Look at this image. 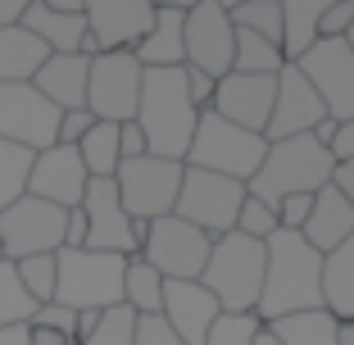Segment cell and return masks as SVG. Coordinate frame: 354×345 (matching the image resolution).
Here are the masks:
<instances>
[{
    "mask_svg": "<svg viewBox=\"0 0 354 345\" xmlns=\"http://www.w3.org/2000/svg\"><path fill=\"white\" fill-rule=\"evenodd\" d=\"M300 236L309 241L318 254H332L345 236H354V209L345 205L341 196H336L332 182H327V187L313 196V205H309V223H304Z\"/></svg>",
    "mask_w": 354,
    "mask_h": 345,
    "instance_id": "cb8c5ba5",
    "label": "cell"
},
{
    "mask_svg": "<svg viewBox=\"0 0 354 345\" xmlns=\"http://www.w3.org/2000/svg\"><path fill=\"white\" fill-rule=\"evenodd\" d=\"M295 68L304 73V82L318 91L327 118L336 127L354 118V50L345 41H318L309 55L295 59Z\"/></svg>",
    "mask_w": 354,
    "mask_h": 345,
    "instance_id": "9a60e30c",
    "label": "cell"
},
{
    "mask_svg": "<svg viewBox=\"0 0 354 345\" xmlns=\"http://www.w3.org/2000/svg\"><path fill=\"white\" fill-rule=\"evenodd\" d=\"M23 291L32 295L37 304H50L55 300V254H32V259H19L14 263Z\"/></svg>",
    "mask_w": 354,
    "mask_h": 345,
    "instance_id": "836d02e7",
    "label": "cell"
},
{
    "mask_svg": "<svg viewBox=\"0 0 354 345\" xmlns=\"http://www.w3.org/2000/svg\"><path fill=\"white\" fill-rule=\"evenodd\" d=\"M95 323H100V314H91V309H86V314H77V341H86V336L95 332Z\"/></svg>",
    "mask_w": 354,
    "mask_h": 345,
    "instance_id": "816d5d0a",
    "label": "cell"
},
{
    "mask_svg": "<svg viewBox=\"0 0 354 345\" xmlns=\"http://www.w3.org/2000/svg\"><path fill=\"white\" fill-rule=\"evenodd\" d=\"M327 0H281V59L295 64L318 46V23H323Z\"/></svg>",
    "mask_w": 354,
    "mask_h": 345,
    "instance_id": "4316f807",
    "label": "cell"
},
{
    "mask_svg": "<svg viewBox=\"0 0 354 345\" xmlns=\"http://www.w3.org/2000/svg\"><path fill=\"white\" fill-rule=\"evenodd\" d=\"M336 345H354V318L336 323Z\"/></svg>",
    "mask_w": 354,
    "mask_h": 345,
    "instance_id": "f5cc1de1",
    "label": "cell"
},
{
    "mask_svg": "<svg viewBox=\"0 0 354 345\" xmlns=\"http://www.w3.org/2000/svg\"><path fill=\"white\" fill-rule=\"evenodd\" d=\"M82 19H86V37L95 41L100 55H118V50L132 55L155 23V5H146V0H86Z\"/></svg>",
    "mask_w": 354,
    "mask_h": 345,
    "instance_id": "2e32d148",
    "label": "cell"
},
{
    "mask_svg": "<svg viewBox=\"0 0 354 345\" xmlns=\"http://www.w3.org/2000/svg\"><path fill=\"white\" fill-rule=\"evenodd\" d=\"M345 46H350V50H354V23H350V32H345Z\"/></svg>",
    "mask_w": 354,
    "mask_h": 345,
    "instance_id": "11a10c76",
    "label": "cell"
},
{
    "mask_svg": "<svg viewBox=\"0 0 354 345\" xmlns=\"http://www.w3.org/2000/svg\"><path fill=\"white\" fill-rule=\"evenodd\" d=\"M82 214H86V245H82V250L123 254V259H136V254H141L146 223H132L123 214L114 178H91V182H86Z\"/></svg>",
    "mask_w": 354,
    "mask_h": 345,
    "instance_id": "7c38bea8",
    "label": "cell"
},
{
    "mask_svg": "<svg viewBox=\"0 0 354 345\" xmlns=\"http://www.w3.org/2000/svg\"><path fill=\"white\" fill-rule=\"evenodd\" d=\"M86 168L77 159L73 146H50L32 159V178H28V196L46 200L55 209H77L86 196Z\"/></svg>",
    "mask_w": 354,
    "mask_h": 345,
    "instance_id": "d6986e66",
    "label": "cell"
},
{
    "mask_svg": "<svg viewBox=\"0 0 354 345\" xmlns=\"http://www.w3.org/2000/svg\"><path fill=\"white\" fill-rule=\"evenodd\" d=\"M214 241L200 227L182 223L177 214L146 223V241H141V259L164 277V282H200V272L209 263Z\"/></svg>",
    "mask_w": 354,
    "mask_h": 345,
    "instance_id": "9c48e42d",
    "label": "cell"
},
{
    "mask_svg": "<svg viewBox=\"0 0 354 345\" xmlns=\"http://www.w3.org/2000/svg\"><path fill=\"white\" fill-rule=\"evenodd\" d=\"M0 345H32L28 323H19V327H0Z\"/></svg>",
    "mask_w": 354,
    "mask_h": 345,
    "instance_id": "f907efd6",
    "label": "cell"
},
{
    "mask_svg": "<svg viewBox=\"0 0 354 345\" xmlns=\"http://www.w3.org/2000/svg\"><path fill=\"white\" fill-rule=\"evenodd\" d=\"M141 77H146V68L127 50L95 55L91 73H86V114L95 123H132L136 100H141Z\"/></svg>",
    "mask_w": 354,
    "mask_h": 345,
    "instance_id": "8fae6325",
    "label": "cell"
},
{
    "mask_svg": "<svg viewBox=\"0 0 354 345\" xmlns=\"http://www.w3.org/2000/svg\"><path fill=\"white\" fill-rule=\"evenodd\" d=\"M227 19L232 28H245L281 50V0H232Z\"/></svg>",
    "mask_w": 354,
    "mask_h": 345,
    "instance_id": "4dcf8cb0",
    "label": "cell"
},
{
    "mask_svg": "<svg viewBox=\"0 0 354 345\" xmlns=\"http://www.w3.org/2000/svg\"><path fill=\"white\" fill-rule=\"evenodd\" d=\"M332 187H336V196L345 200L354 209V159H336V168H332Z\"/></svg>",
    "mask_w": 354,
    "mask_h": 345,
    "instance_id": "f6af8a7d",
    "label": "cell"
},
{
    "mask_svg": "<svg viewBox=\"0 0 354 345\" xmlns=\"http://www.w3.org/2000/svg\"><path fill=\"white\" fill-rule=\"evenodd\" d=\"M132 123L146 136V155L182 164L191 150V136H196V123H200V109L187 95V73L182 68H146Z\"/></svg>",
    "mask_w": 354,
    "mask_h": 345,
    "instance_id": "7a4b0ae2",
    "label": "cell"
},
{
    "mask_svg": "<svg viewBox=\"0 0 354 345\" xmlns=\"http://www.w3.org/2000/svg\"><path fill=\"white\" fill-rule=\"evenodd\" d=\"M268 332L281 345H336V318L327 309H309V314H291L268 323Z\"/></svg>",
    "mask_w": 354,
    "mask_h": 345,
    "instance_id": "f546056e",
    "label": "cell"
},
{
    "mask_svg": "<svg viewBox=\"0 0 354 345\" xmlns=\"http://www.w3.org/2000/svg\"><path fill=\"white\" fill-rule=\"evenodd\" d=\"M332 168H336L332 150L318 146L313 136H286V141L268 146L259 173L245 182V191L277 209V200L286 196H318L332 182Z\"/></svg>",
    "mask_w": 354,
    "mask_h": 345,
    "instance_id": "3957f363",
    "label": "cell"
},
{
    "mask_svg": "<svg viewBox=\"0 0 354 345\" xmlns=\"http://www.w3.org/2000/svg\"><path fill=\"white\" fill-rule=\"evenodd\" d=\"M123 304L132 309L136 318H150L164 309V277L150 268L141 254L127 259V272H123Z\"/></svg>",
    "mask_w": 354,
    "mask_h": 345,
    "instance_id": "83f0119b",
    "label": "cell"
},
{
    "mask_svg": "<svg viewBox=\"0 0 354 345\" xmlns=\"http://www.w3.org/2000/svg\"><path fill=\"white\" fill-rule=\"evenodd\" d=\"M182 173H187V164H177V159H155V155L123 159L114 173L123 214L132 223L168 218L177 205V191H182Z\"/></svg>",
    "mask_w": 354,
    "mask_h": 345,
    "instance_id": "52a82bcc",
    "label": "cell"
},
{
    "mask_svg": "<svg viewBox=\"0 0 354 345\" xmlns=\"http://www.w3.org/2000/svg\"><path fill=\"white\" fill-rule=\"evenodd\" d=\"M86 73H91V59H86V55H50V59L37 68L32 86H37L59 114H68V109H86Z\"/></svg>",
    "mask_w": 354,
    "mask_h": 345,
    "instance_id": "603a6c76",
    "label": "cell"
},
{
    "mask_svg": "<svg viewBox=\"0 0 354 345\" xmlns=\"http://www.w3.org/2000/svg\"><path fill=\"white\" fill-rule=\"evenodd\" d=\"M354 23V0H332L318 23V41H345V32Z\"/></svg>",
    "mask_w": 354,
    "mask_h": 345,
    "instance_id": "74e56055",
    "label": "cell"
},
{
    "mask_svg": "<svg viewBox=\"0 0 354 345\" xmlns=\"http://www.w3.org/2000/svg\"><path fill=\"white\" fill-rule=\"evenodd\" d=\"M32 323L37 327H55V332H64V336H73L77 341V314L73 309H64V304H41V309H37V314H32Z\"/></svg>",
    "mask_w": 354,
    "mask_h": 345,
    "instance_id": "60d3db41",
    "label": "cell"
},
{
    "mask_svg": "<svg viewBox=\"0 0 354 345\" xmlns=\"http://www.w3.org/2000/svg\"><path fill=\"white\" fill-rule=\"evenodd\" d=\"M91 127H95V118L86 114V109H68V114H59V146H77Z\"/></svg>",
    "mask_w": 354,
    "mask_h": 345,
    "instance_id": "b9f144b4",
    "label": "cell"
},
{
    "mask_svg": "<svg viewBox=\"0 0 354 345\" xmlns=\"http://www.w3.org/2000/svg\"><path fill=\"white\" fill-rule=\"evenodd\" d=\"M182 73H187V95H191V105L205 114L209 100H214V86H218V82H214V77H205L200 68H182Z\"/></svg>",
    "mask_w": 354,
    "mask_h": 345,
    "instance_id": "7bdbcfd3",
    "label": "cell"
},
{
    "mask_svg": "<svg viewBox=\"0 0 354 345\" xmlns=\"http://www.w3.org/2000/svg\"><path fill=\"white\" fill-rule=\"evenodd\" d=\"M132 336H136V314L127 309V304H114V309L100 314L95 332L86 336V341H77V345H132Z\"/></svg>",
    "mask_w": 354,
    "mask_h": 345,
    "instance_id": "e575fe53",
    "label": "cell"
},
{
    "mask_svg": "<svg viewBox=\"0 0 354 345\" xmlns=\"http://www.w3.org/2000/svg\"><path fill=\"white\" fill-rule=\"evenodd\" d=\"M332 159H354V118L336 127V136H332Z\"/></svg>",
    "mask_w": 354,
    "mask_h": 345,
    "instance_id": "7dc6e473",
    "label": "cell"
},
{
    "mask_svg": "<svg viewBox=\"0 0 354 345\" xmlns=\"http://www.w3.org/2000/svg\"><path fill=\"white\" fill-rule=\"evenodd\" d=\"M0 141H14L32 155L59 146V109L32 82L0 86Z\"/></svg>",
    "mask_w": 354,
    "mask_h": 345,
    "instance_id": "4fadbf2b",
    "label": "cell"
},
{
    "mask_svg": "<svg viewBox=\"0 0 354 345\" xmlns=\"http://www.w3.org/2000/svg\"><path fill=\"white\" fill-rule=\"evenodd\" d=\"M323 118L327 109L318 100V91L304 82V73L295 64H286L277 73V95H272V118L263 127V141L272 146V141H286V136H309Z\"/></svg>",
    "mask_w": 354,
    "mask_h": 345,
    "instance_id": "ac0fdd59",
    "label": "cell"
},
{
    "mask_svg": "<svg viewBox=\"0 0 354 345\" xmlns=\"http://www.w3.org/2000/svg\"><path fill=\"white\" fill-rule=\"evenodd\" d=\"M263 291L254 304V318L263 327L291 314H309L323 309V254L313 250L300 232H272L263 241Z\"/></svg>",
    "mask_w": 354,
    "mask_h": 345,
    "instance_id": "6da1fadb",
    "label": "cell"
},
{
    "mask_svg": "<svg viewBox=\"0 0 354 345\" xmlns=\"http://www.w3.org/2000/svg\"><path fill=\"white\" fill-rule=\"evenodd\" d=\"M309 205H313V196H286V200H277V227L281 232H304V223H309Z\"/></svg>",
    "mask_w": 354,
    "mask_h": 345,
    "instance_id": "ab89813d",
    "label": "cell"
},
{
    "mask_svg": "<svg viewBox=\"0 0 354 345\" xmlns=\"http://www.w3.org/2000/svg\"><path fill=\"white\" fill-rule=\"evenodd\" d=\"M132 345H182V341H177V332L164 323V314H150V318H136Z\"/></svg>",
    "mask_w": 354,
    "mask_h": 345,
    "instance_id": "f35d334b",
    "label": "cell"
},
{
    "mask_svg": "<svg viewBox=\"0 0 354 345\" xmlns=\"http://www.w3.org/2000/svg\"><path fill=\"white\" fill-rule=\"evenodd\" d=\"M118 155L123 159H141L146 155V136L136 123H118Z\"/></svg>",
    "mask_w": 354,
    "mask_h": 345,
    "instance_id": "ee69618b",
    "label": "cell"
},
{
    "mask_svg": "<svg viewBox=\"0 0 354 345\" xmlns=\"http://www.w3.org/2000/svg\"><path fill=\"white\" fill-rule=\"evenodd\" d=\"M64 227H68V209H55L37 196L14 200L10 209H0V259L19 263L32 254H59Z\"/></svg>",
    "mask_w": 354,
    "mask_h": 345,
    "instance_id": "30bf717a",
    "label": "cell"
},
{
    "mask_svg": "<svg viewBox=\"0 0 354 345\" xmlns=\"http://www.w3.org/2000/svg\"><path fill=\"white\" fill-rule=\"evenodd\" d=\"M159 314H164V323L177 332L182 345H205L214 323L223 318V309L200 282H164V309Z\"/></svg>",
    "mask_w": 354,
    "mask_h": 345,
    "instance_id": "44dd1931",
    "label": "cell"
},
{
    "mask_svg": "<svg viewBox=\"0 0 354 345\" xmlns=\"http://www.w3.org/2000/svg\"><path fill=\"white\" fill-rule=\"evenodd\" d=\"M86 245V214L82 205L77 209H68V227H64V250H82Z\"/></svg>",
    "mask_w": 354,
    "mask_h": 345,
    "instance_id": "bcb514c9",
    "label": "cell"
},
{
    "mask_svg": "<svg viewBox=\"0 0 354 345\" xmlns=\"http://www.w3.org/2000/svg\"><path fill=\"white\" fill-rule=\"evenodd\" d=\"M187 10L191 5H155V23L141 37V46L132 50V59L141 68H182L187 64V41H182Z\"/></svg>",
    "mask_w": 354,
    "mask_h": 345,
    "instance_id": "7402d4cb",
    "label": "cell"
},
{
    "mask_svg": "<svg viewBox=\"0 0 354 345\" xmlns=\"http://www.w3.org/2000/svg\"><path fill=\"white\" fill-rule=\"evenodd\" d=\"M50 59V50H46L37 37H32L28 28H5L0 32V86H14V82H32L37 77V68Z\"/></svg>",
    "mask_w": 354,
    "mask_h": 345,
    "instance_id": "484cf974",
    "label": "cell"
},
{
    "mask_svg": "<svg viewBox=\"0 0 354 345\" xmlns=\"http://www.w3.org/2000/svg\"><path fill=\"white\" fill-rule=\"evenodd\" d=\"M232 232H241V236H250V241H268L272 232H277V209L263 205V200H254V196H245L241 209H236V227Z\"/></svg>",
    "mask_w": 354,
    "mask_h": 345,
    "instance_id": "d590c367",
    "label": "cell"
},
{
    "mask_svg": "<svg viewBox=\"0 0 354 345\" xmlns=\"http://www.w3.org/2000/svg\"><path fill=\"white\" fill-rule=\"evenodd\" d=\"M263 263H268L263 241L227 232V236L214 241L209 263H205V272H200V286L218 300L223 314H254L259 291H263Z\"/></svg>",
    "mask_w": 354,
    "mask_h": 345,
    "instance_id": "277c9868",
    "label": "cell"
},
{
    "mask_svg": "<svg viewBox=\"0 0 354 345\" xmlns=\"http://www.w3.org/2000/svg\"><path fill=\"white\" fill-rule=\"evenodd\" d=\"M23 5H28V0H0V32L23 19Z\"/></svg>",
    "mask_w": 354,
    "mask_h": 345,
    "instance_id": "681fc988",
    "label": "cell"
},
{
    "mask_svg": "<svg viewBox=\"0 0 354 345\" xmlns=\"http://www.w3.org/2000/svg\"><path fill=\"white\" fill-rule=\"evenodd\" d=\"M123 254H100V250H59L55 254V304L73 314H104L123 304Z\"/></svg>",
    "mask_w": 354,
    "mask_h": 345,
    "instance_id": "5b68a950",
    "label": "cell"
},
{
    "mask_svg": "<svg viewBox=\"0 0 354 345\" xmlns=\"http://www.w3.org/2000/svg\"><path fill=\"white\" fill-rule=\"evenodd\" d=\"M182 41H187V64H182V68H200V73L214 77V82L232 73L236 28H232L223 0H200V5H191L187 28H182Z\"/></svg>",
    "mask_w": 354,
    "mask_h": 345,
    "instance_id": "5bb4252c",
    "label": "cell"
},
{
    "mask_svg": "<svg viewBox=\"0 0 354 345\" xmlns=\"http://www.w3.org/2000/svg\"><path fill=\"white\" fill-rule=\"evenodd\" d=\"M28 336H32V345H77L73 336L55 332V327H37V323H28Z\"/></svg>",
    "mask_w": 354,
    "mask_h": 345,
    "instance_id": "c3c4849f",
    "label": "cell"
},
{
    "mask_svg": "<svg viewBox=\"0 0 354 345\" xmlns=\"http://www.w3.org/2000/svg\"><path fill=\"white\" fill-rule=\"evenodd\" d=\"M259 327L263 323L254 314H223L218 323H214V332H209L205 345H254Z\"/></svg>",
    "mask_w": 354,
    "mask_h": 345,
    "instance_id": "8d00e7d4",
    "label": "cell"
},
{
    "mask_svg": "<svg viewBox=\"0 0 354 345\" xmlns=\"http://www.w3.org/2000/svg\"><path fill=\"white\" fill-rule=\"evenodd\" d=\"M323 309L336 323L354 318V236H345L332 254H323Z\"/></svg>",
    "mask_w": 354,
    "mask_h": 345,
    "instance_id": "d4e9b609",
    "label": "cell"
},
{
    "mask_svg": "<svg viewBox=\"0 0 354 345\" xmlns=\"http://www.w3.org/2000/svg\"><path fill=\"white\" fill-rule=\"evenodd\" d=\"M32 150L14 146V141H0V209H10L14 200L28 196V178H32Z\"/></svg>",
    "mask_w": 354,
    "mask_h": 345,
    "instance_id": "1f68e13d",
    "label": "cell"
},
{
    "mask_svg": "<svg viewBox=\"0 0 354 345\" xmlns=\"http://www.w3.org/2000/svg\"><path fill=\"white\" fill-rule=\"evenodd\" d=\"M73 150L82 159L86 178H114L118 164H123V155H118V123H95Z\"/></svg>",
    "mask_w": 354,
    "mask_h": 345,
    "instance_id": "f1b7e54d",
    "label": "cell"
},
{
    "mask_svg": "<svg viewBox=\"0 0 354 345\" xmlns=\"http://www.w3.org/2000/svg\"><path fill=\"white\" fill-rule=\"evenodd\" d=\"M254 345H281V341H277V336L268 332V327H259V336H254Z\"/></svg>",
    "mask_w": 354,
    "mask_h": 345,
    "instance_id": "db71d44e",
    "label": "cell"
},
{
    "mask_svg": "<svg viewBox=\"0 0 354 345\" xmlns=\"http://www.w3.org/2000/svg\"><path fill=\"white\" fill-rule=\"evenodd\" d=\"M245 196H250L245 182L218 178V173H205V168H187L173 214L182 223H191V227H200L209 241H218V236H227V232L236 227V209H241Z\"/></svg>",
    "mask_w": 354,
    "mask_h": 345,
    "instance_id": "ba28073f",
    "label": "cell"
},
{
    "mask_svg": "<svg viewBox=\"0 0 354 345\" xmlns=\"http://www.w3.org/2000/svg\"><path fill=\"white\" fill-rule=\"evenodd\" d=\"M86 0H28L19 28H28L50 55H82L86 41Z\"/></svg>",
    "mask_w": 354,
    "mask_h": 345,
    "instance_id": "ffe728a7",
    "label": "cell"
},
{
    "mask_svg": "<svg viewBox=\"0 0 354 345\" xmlns=\"http://www.w3.org/2000/svg\"><path fill=\"white\" fill-rule=\"evenodd\" d=\"M263 155H268V141H263L259 132L232 127V123H223L214 109H205L182 164L205 168V173H218V178H232V182H250L254 173H259Z\"/></svg>",
    "mask_w": 354,
    "mask_h": 345,
    "instance_id": "8992f818",
    "label": "cell"
},
{
    "mask_svg": "<svg viewBox=\"0 0 354 345\" xmlns=\"http://www.w3.org/2000/svg\"><path fill=\"white\" fill-rule=\"evenodd\" d=\"M272 95H277V77H259V73H227L214 86V100L209 109L232 127H245V132H259L272 118Z\"/></svg>",
    "mask_w": 354,
    "mask_h": 345,
    "instance_id": "e0dca14e",
    "label": "cell"
},
{
    "mask_svg": "<svg viewBox=\"0 0 354 345\" xmlns=\"http://www.w3.org/2000/svg\"><path fill=\"white\" fill-rule=\"evenodd\" d=\"M41 304L32 300L28 291H23L19 272H14L10 259H0V327H19V323H32V314H37Z\"/></svg>",
    "mask_w": 354,
    "mask_h": 345,
    "instance_id": "d6a6232c",
    "label": "cell"
}]
</instances>
